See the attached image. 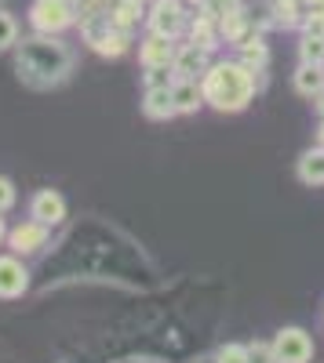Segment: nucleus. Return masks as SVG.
Instances as JSON below:
<instances>
[{
    "mask_svg": "<svg viewBox=\"0 0 324 363\" xmlns=\"http://www.w3.org/2000/svg\"><path fill=\"white\" fill-rule=\"evenodd\" d=\"M237 48H241V66H244V69H252V73H262V69H266L270 51H266V44H262V37H259V33L244 37Z\"/></svg>",
    "mask_w": 324,
    "mask_h": 363,
    "instance_id": "16",
    "label": "nucleus"
},
{
    "mask_svg": "<svg viewBox=\"0 0 324 363\" xmlns=\"http://www.w3.org/2000/svg\"><path fill=\"white\" fill-rule=\"evenodd\" d=\"M171 73L175 80H197L208 73V51L197 48V44H186L175 51V62H171Z\"/></svg>",
    "mask_w": 324,
    "mask_h": 363,
    "instance_id": "8",
    "label": "nucleus"
},
{
    "mask_svg": "<svg viewBox=\"0 0 324 363\" xmlns=\"http://www.w3.org/2000/svg\"><path fill=\"white\" fill-rule=\"evenodd\" d=\"M215 363H248V345H222L215 352Z\"/></svg>",
    "mask_w": 324,
    "mask_h": 363,
    "instance_id": "23",
    "label": "nucleus"
},
{
    "mask_svg": "<svg viewBox=\"0 0 324 363\" xmlns=\"http://www.w3.org/2000/svg\"><path fill=\"white\" fill-rule=\"evenodd\" d=\"M299 178L306 186H324V145L317 149H306L299 157Z\"/></svg>",
    "mask_w": 324,
    "mask_h": 363,
    "instance_id": "18",
    "label": "nucleus"
},
{
    "mask_svg": "<svg viewBox=\"0 0 324 363\" xmlns=\"http://www.w3.org/2000/svg\"><path fill=\"white\" fill-rule=\"evenodd\" d=\"M175 73L168 66H157V69H146V87H171Z\"/></svg>",
    "mask_w": 324,
    "mask_h": 363,
    "instance_id": "25",
    "label": "nucleus"
},
{
    "mask_svg": "<svg viewBox=\"0 0 324 363\" xmlns=\"http://www.w3.org/2000/svg\"><path fill=\"white\" fill-rule=\"evenodd\" d=\"M306 11H324V0H303Z\"/></svg>",
    "mask_w": 324,
    "mask_h": 363,
    "instance_id": "28",
    "label": "nucleus"
},
{
    "mask_svg": "<svg viewBox=\"0 0 324 363\" xmlns=\"http://www.w3.org/2000/svg\"><path fill=\"white\" fill-rule=\"evenodd\" d=\"M248 363H277L274 345H266V342H255V345H248Z\"/></svg>",
    "mask_w": 324,
    "mask_h": 363,
    "instance_id": "24",
    "label": "nucleus"
},
{
    "mask_svg": "<svg viewBox=\"0 0 324 363\" xmlns=\"http://www.w3.org/2000/svg\"><path fill=\"white\" fill-rule=\"evenodd\" d=\"M80 33H84L87 44H92V51H99V55H106V58H121V55L128 51V44H131V37L121 33V29L109 22V11H106V15H87V18H80Z\"/></svg>",
    "mask_w": 324,
    "mask_h": 363,
    "instance_id": "3",
    "label": "nucleus"
},
{
    "mask_svg": "<svg viewBox=\"0 0 324 363\" xmlns=\"http://www.w3.org/2000/svg\"><path fill=\"white\" fill-rule=\"evenodd\" d=\"M299 26H303V37H313V40H324V11H306Z\"/></svg>",
    "mask_w": 324,
    "mask_h": 363,
    "instance_id": "22",
    "label": "nucleus"
},
{
    "mask_svg": "<svg viewBox=\"0 0 324 363\" xmlns=\"http://www.w3.org/2000/svg\"><path fill=\"white\" fill-rule=\"evenodd\" d=\"M29 22L37 33H63L77 22V11L70 8V0H33L29 4Z\"/></svg>",
    "mask_w": 324,
    "mask_h": 363,
    "instance_id": "5",
    "label": "nucleus"
},
{
    "mask_svg": "<svg viewBox=\"0 0 324 363\" xmlns=\"http://www.w3.org/2000/svg\"><path fill=\"white\" fill-rule=\"evenodd\" d=\"M241 8V0H208L200 11H208V15H215V18H222L226 11H237Z\"/></svg>",
    "mask_w": 324,
    "mask_h": 363,
    "instance_id": "26",
    "label": "nucleus"
},
{
    "mask_svg": "<svg viewBox=\"0 0 324 363\" xmlns=\"http://www.w3.org/2000/svg\"><path fill=\"white\" fill-rule=\"evenodd\" d=\"M252 33H255V22L244 15V8L226 11V15L219 18V37H222L226 44H241V40L252 37Z\"/></svg>",
    "mask_w": 324,
    "mask_h": 363,
    "instance_id": "13",
    "label": "nucleus"
},
{
    "mask_svg": "<svg viewBox=\"0 0 324 363\" xmlns=\"http://www.w3.org/2000/svg\"><path fill=\"white\" fill-rule=\"evenodd\" d=\"M299 58L310 66H324V40H313V37H303L299 44Z\"/></svg>",
    "mask_w": 324,
    "mask_h": 363,
    "instance_id": "21",
    "label": "nucleus"
},
{
    "mask_svg": "<svg viewBox=\"0 0 324 363\" xmlns=\"http://www.w3.org/2000/svg\"><path fill=\"white\" fill-rule=\"evenodd\" d=\"M29 287V272L18 255H0V298H18Z\"/></svg>",
    "mask_w": 324,
    "mask_h": 363,
    "instance_id": "9",
    "label": "nucleus"
},
{
    "mask_svg": "<svg viewBox=\"0 0 324 363\" xmlns=\"http://www.w3.org/2000/svg\"><path fill=\"white\" fill-rule=\"evenodd\" d=\"M139 15H142V4H128V0H113L109 4V22L121 29V33H135V26H139Z\"/></svg>",
    "mask_w": 324,
    "mask_h": 363,
    "instance_id": "19",
    "label": "nucleus"
},
{
    "mask_svg": "<svg viewBox=\"0 0 324 363\" xmlns=\"http://www.w3.org/2000/svg\"><path fill=\"white\" fill-rule=\"evenodd\" d=\"M320 145H324V124H320Z\"/></svg>",
    "mask_w": 324,
    "mask_h": 363,
    "instance_id": "32",
    "label": "nucleus"
},
{
    "mask_svg": "<svg viewBox=\"0 0 324 363\" xmlns=\"http://www.w3.org/2000/svg\"><path fill=\"white\" fill-rule=\"evenodd\" d=\"M142 113L150 116V120H171V116H179L175 99H171V87H146Z\"/></svg>",
    "mask_w": 324,
    "mask_h": 363,
    "instance_id": "12",
    "label": "nucleus"
},
{
    "mask_svg": "<svg viewBox=\"0 0 324 363\" xmlns=\"http://www.w3.org/2000/svg\"><path fill=\"white\" fill-rule=\"evenodd\" d=\"M296 91L303 99H317L320 91H324V66H310V62H299V69H296Z\"/></svg>",
    "mask_w": 324,
    "mask_h": 363,
    "instance_id": "17",
    "label": "nucleus"
},
{
    "mask_svg": "<svg viewBox=\"0 0 324 363\" xmlns=\"http://www.w3.org/2000/svg\"><path fill=\"white\" fill-rule=\"evenodd\" d=\"M175 40H168V37H157V33H150L142 44H139V62L146 66V69H157V66H168L171 69V62H175Z\"/></svg>",
    "mask_w": 324,
    "mask_h": 363,
    "instance_id": "10",
    "label": "nucleus"
},
{
    "mask_svg": "<svg viewBox=\"0 0 324 363\" xmlns=\"http://www.w3.org/2000/svg\"><path fill=\"white\" fill-rule=\"evenodd\" d=\"M204 102L215 106L219 113H241L255 95V73L241 62H215L200 77Z\"/></svg>",
    "mask_w": 324,
    "mask_h": 363,
    "instance_id": "2",
    "label": "nucleus"
},
{
    "mask_svg": "<svg viewBox=\"0 0 324 363\" xmlns=\"http://www.w3.org/2000/svg\"><path fill=\"white\" fill-rule=\"evenodd\" d=\"M274 356H277V363H310V356H313V342H310L306 330H299V327H284L281 335L274 338Z\"/></svg>",
    "mask_w": 324,
    "mask_h": 363,
    "instance_id": "6",
    "label": "nucleus"
},
{
    "mask_svg": "<svg viewBox=\"0 0 324 363\" xmlns=\"http://www.w3.org/2000/svg\"><path fill=\"white\" fill-rule=\"evenodd\" d=\"M128 4H142V0H128Z\"/></svg>",
    "mask_w": 324,
    "mask_h": 363,
    "instance_id": "33",
    "label": "nucleus"
},
{
    "mask_svg": "<svg viewBox=\"0 0 324 363\" xmlns=\"http://www.w3.org/2000/svg\"><path fill=\"white\" fill-rule=\"evenodd\" d=\"M171 99L179 113H197L204 106V91L197 80H171Z\"/></svg>",
    "mask_w": 324,
    "mask_h": 363,
    "instance_id": "15",
    "label": "nucleus"
},
{
    "mask_svg": "<svg viewBox=\"0 0 324 363\" xmlns=\"http://www.w3.org/2000/svg\"><path fill=\"white\" fill-rule=\"evenodd\" d=\"M70 69H73V51L55 33L26 37L15 48V73H18V80L26 87H33V91H51L58 84H66Z\"/></svg>",
    "mask_w": 324,
    "mask_h": 363,
    "instance_id": "1",
    "label": "nucleus"
},
{
    "mask_svg": "<svg viewBox=\"0 0 324 363\" xmlns=\"http://www.w3.org/2000/svg\"><path fill=\"white\" fill-rule=\"evenodd\" d=\"M146 26H150V33H157V37L179 40L186 29H190V18H186L183 0H153L150 15H146Z\"/></svg>",
    "mask_w": 324,
    "mask_h": 363,
    "instance_id": "4",
    "label": "nucleus"
},
{
    "mask_svg": "<svg viewBox=\"0 0 324 363\" xmlns=\"http://www.w3.org/2000/svg\"><path fill=\"white\" fill-rule=\"evenodd\" d=\"M186 4H193V8H204V4H208V0H186Z\"/></svg>",
    "mask_w": 324,
    "mask_h": 363,
    "instance_id": "30",
    "label": "nucleus"
},
{
    "mask_svg": "<svg viewBox=\"0 0 324 363\" xmlns=\"http://www.w3.org/2000/svg\"><path fill=\"white\" fill-rule=\"evenodd\" d=\"M18 44V22L0 8V51H8V48H15Z\"/></svg>",
    "mask_w": 324,
    "mask_h": 363,
    "instance_id": "20",
    "label": "nucleus"
},
{
    "mask_svg": "<svg viewBox=\"0 0 324 363\" xmlns=\"http://www.w3.org/2000/svg\"><path fill=\"white\" fill-rule=\"evenodd\" d=\"M219 40H222V37H219V18L208 15V11H200V15L190 22V44L212 51V48H219Z\"/></svg>",
    "mask_w": 324,
    "mask_h": 363,
    "instance_id": "14",
    "label": "nucleus"
},
{
    "mask_svg": "<svg viewBox=\"0 0 324 363\" xmlns=\"http://www.w3.org/2000/svg\"><path fill=\"white\" fill-rule=\"evenodd\" d=\"M0 240H4V218H0Z\"/></svg>",
    "mask_w": 324,
    "mask_h": 363,
    "instance_id": "31",
    "label": "nucleus"
},
{
    "mask_svg": "<svg viewBox=\"0 0 324 363\" xmlns=\"http://www.w3.org/2000/svg\"><path fill=\"white\" fill-rule=\"evenodd\" d=\"M15 203V186H11V178H0V215Z\"/></svg>",
    "mask_w": 324,
    "mask_h": 363,
    "instance_id": "27",
    "label": "nucleus"
},
{
    "mask_svg": "<svg viewBox=\"0 0 324 363\" xmlns=\"http://www.w3.org/2000/svg\"><path fill=\"white\" fill-rule=\"evenodd\" d=\"M8 244H11L15 255H37V251L48 247V225L37 222V218L33 222H22V225H15L8 233Z\"/></svg>",
    "mask_w": 324,
    "mask_h": 363,
    "instance_id": "7",
    "label": "nucleus"
},
{
    "mask_svg": "<svg viewBox=\"0 0 324 363\" xmlns=\"http://www.w3.org/2000/svg\"><path fill=\"white\" fill-rule=\"evenodd\" d=\"M29 215L51 229V225H58V222L66 218V200L58 196L55 189H40V193L33 196V203H29Z\"/></svg>",
    "mask_w": 324,
    "mask_h": 363,
    "instance_id": "11",
    "label": "nucleus"
},
{
    "mask_svg": "<svg viewBox=\"0 0 324 363\" xmlns=\"http://www.w3.org/2000/svg\"><path fill=\"white\" fill-rule=\"evenodd\" d=\"M317 109H320V120H324V91L317 95Z\"/></svg>",
    "mask_w": 324,
    "mask_h": 363,
    "instance_id": "29",
    "label": "nucleus"
}]
</instances>
